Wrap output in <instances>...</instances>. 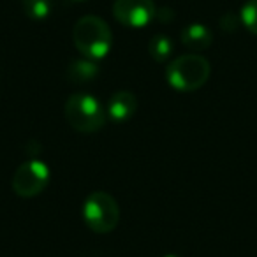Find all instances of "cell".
<instances>
[{
    "mask_svg": "<svg viewBox=\"0 0 257 257\" xmlns=\"http://www.w3.org/2000/svg\"><path fill=\"white\" fill-rule=\"evenodd\" d=\"M72 41L78 51L90 60H102L113 46V36L107 23L99 16H83L72 29Z\"/></svg>",
    "mask_w": 257,
    "mask_h": 257,
    "instance_id": "cell-1",
    "label": "cell"
},
{
    "mask_svg": "<svg viewBox=\"0 0 257 257\" xmlns=\"http://www.w3.org/2000/svg\"><path fill=\"white\" fill-rule=\"evenodd\" d=\"M211 65L201 55H183L173 58L166 69V81L178 92H194L208 81Z\"/></svg>",
    "mask_w": 257,
    "mask_h": 257,
    "instance_id": "cell-2",
    "label": "cell"
},
{
    "mask_svg": "<svg viewBox=\"0 0 257 257\" xmlns=\"http://www.w3.org/2000/svg\"><path fill=\"white\" fill-rule=\"evenodd\" d=\"M67 123L78 133H95L104 127L107 113L99 99L90 93H72L64 107Z\"/></svg>",
    "mask_w": 257,
    "mask_h": 257,
    "instance_id": "cell-3",
    "label": "cell"
},
{
    "mask_svg": "<svg viewBox=\"0 0 257 257\" xmlns=\"http://www.w3.org/2000/svg\"><path fill=\"white\" fill-rule=\"evenodd\" d=\"M83 220L97 234L111 232L120 220V208L107 192H93L83 203Z\"/></svg>",
    "mask_w": 257,
    "mask_h": 257,
    "instance_id": "cell-4",
    "label": "cell"
},
{
    "mask_svg": "<svg viewBox=\"0 0 257 257\" xmlns=\"http://www.w3.org/2000/svg\"><path fill=\"white\" fill-rule=\"evenodd\" d=\"M50 183V168L44 164L43 161H27L20 166L13 175V190L18 194L20 197H36L41 194L46 185Z\"/></svg>",
    "mask_w": 257,
    "mask_h": 257,
    "instance_id": "cell-5",
    "label": "cell"
},
{
    "mask_svg": "<svg viewBox=\"0 0 257 257\" xmlns=\"http://www.w3.org/2000/svg\"><path fill=\"white\" fill-rule=\"evenodd\" d=\"M113 16L120 25L128 29H141L154 22L157 8L154 0H114Z\"/></svg>",
    "mask_w": 257,
    "mask_h": 257,
    "instance_id": "cell-6",
    "label": "cell"
},
{
    "mask_svg": "<svg viewBox=\"0 0 257 257\" xmlns=\"http://www.w3.org/2000/svg\"><path fill=\"white\" fill-rule=\"evenodd\" d=\"M138 109V99L133 92L128 90H120V92L113 93L107 100L106 113L113 121H127L134 116Z\"/></svg>",
    "mask_w": 257,
    "mask_h": 257,
    "instance_id": "cell-7",
    "label": "cell"
},
{
    "mask_svg": "<svg viewBox=\"0 0 257 257\" xmlns=\"http://www.w3.org/2000/svg\"><path fill=\"white\" fill-rule=\"evenodd\" d=\"M180 39H182L183 46L189 48V50L203 51V50H206V48H210L211 41H213V34H211V30L208 29L206 25H203V23H192V25L185 27V29L182 30Z\"/></svg>",
    "mask_w": 257,
    "mask_h": 257,
    "instance_id": "cell-8",
    "label": "cell"
},
{
    "mask_svg": "<svg viewBox=\"0 0 257 257\" xmlns=\"http://www.w3.org/2000/svg\"><path fill=\"white\" fill-rule=\"evenodd\" d=\"M99 74V67H97L95 60L90 58H76L69 64L67 69V78L74 85H81V83H88Z\"/></svg>",
    "mask_w": 257,
    "mask_h": 257,
    "instance_id": "cell-9",
    "label": "cell"
},
{
    "mask_svg": "<svg viewBox=\"0 0 257 257\" xmlns=\"http://www.w3.org/2000/svg\"><path fill=\"white\" fill-rule=\"evenodd\" d=\"M148 53L154 58L155 62H166L173 53V41L169 39L164 34H157L150 39V44H148Z\"/></svg>",
    "mask_w": 257,
    "mask_h": 257,
    "instance_id": "cell-10",
    "label": "cell"
},
{
    "mask_svg": "<svg viewBox=\"0 0 257 257\" xmlns=\"http://www.w3.org/2000/svg\"><path fill=\"white\" fill-rule=\"evenodd\" d=\"M51 0H23V11L30 20H46L51 15Z\"/></svg>",
    "mask_w": 257,
    "mask_h": 257,
    "instance_id": "cell-11",
    "label": "cell"
},
{
    "mask_svg": "<svg viewBox=\"0 0 257 257\" xmlns=\"http://www.w3.org/2000/svg\"><path fill=\"white\" fill-rule=\"evenodd\" d=\"M239 18H241V25H245L250 34L257 36V0H246L239 13Z\"/></svg>",
    "mask_w": 257,
    "mask_h": 257,
    "instance_id": "cell-12",
    "label": "cell"
},
{
    "mask_svg": "<svg viewBox=\"0 0 257 257\" xmlns=\"http://www.w3.org/2000/svg\"><path fill=\"white\" fill-rule=\"evenodd\" d=\"M239 23H241V18L236 16L234 13H227V15H224L220 20V27H222V30H225V32H234V30L239 27Z\"/></svg>",
    "mask_w": 257,
    "mask_h": 257,
    "instance_id": "cell-13",
    "label": "cell"
},
{
    "mask_svg": "<svg viewBox=\"0 0 257 257\" xmlns=\"http://www.w3.org/2000/svg\"><path fill=\"white\" fill-rule=\"evenodd\" d=\"M155 18L161 20V22H171V20H173V11H171V9L162 8L161 13H157V16H155Z\"/></svg>",
    "mask_w": 257,
    "mask_h": 257,
    "instance_id": "cell-14",
    "label": "cell"
},
{
    "mask_svg": "<svg viewBox=\"0 0 257 257\" xmlns=\"http://www.w3.org/2000/svg\"><path fill=\"white\" fill-rule=\"evenodd\" d=\"M166 257H178V255H175V253H171V255H166Z\"/></svg>",
    "mask_w": 257,
    "mask_h": 257,
    "instance_id": "cell-15",
    "label": "cell"
},
{
    "mask_svg": "<svg viewBox=\"0 0 257 257\" xmlns=\"http://www.w3.org/2000/svg\"><path fill=\"white\" fill-rule=\"evenodd\" d=\"M76 2H79V0H76Z\"/></svg>",
    "mask_w": 257,
    "mask_h": 257,
    "instance_id": "cell-16",
    "label": "cell"
}]
</instances>
